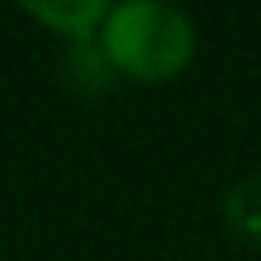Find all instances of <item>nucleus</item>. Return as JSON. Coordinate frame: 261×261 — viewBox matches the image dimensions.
I'll use <instances>...</instances> for the list:
<instances>
[{
	"label": "nucleus",
	"instance_id": "obj_1",
	"mask_svg": "<svg viewBox=\"0 0 261 261\" xmlns=\"http://www.w3.org/2000/svg\"><path fill=\"white\" fill-rule=\"evenodd\" d=\"M98 46L114 76L133 84H170L197 57V31L170 0H114L98 27Z\"/></svg>",
	"mask_w": 261,
	"mask_h": 261
},
{
	"label": "nucleus",
	"instance_id": "obj_2",
	"mask_svg": "<svg viewBox=\"0 0 261 261\" xmlns=\"http://www.w3.org/2000/svg\"><path fill=\"white\" fill-rule=\"evenodd\" d=\"M15 4L38 27H46V31L61 34L68 42H84L98 34L114 0H15Z\"/></svg>",
	"mask_w": 261,
	"mask_h": 261
}]
</instances>
